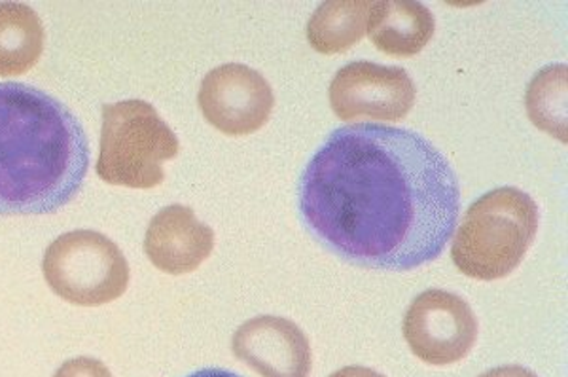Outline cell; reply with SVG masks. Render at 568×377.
Returning a JSON list of instances; mask_svg holds the SVG:
<instances>
[{
  "mask_svg": "<svg viewBox=\"0 0 568 377\" xmlns=\"http://www.w3.org/2000/svg\"><path fill=\"white\" fill-rule=\"evenodd\" d=\"M527 114L538 130L567 144V65L546 67L527 88Z\"/></svg>",
  "mask_w": 568,
  "mask_h": 377,
  "instance_id": "cell-14",
  "label": "cell"
},
{
  "mask_svg": "<svg viewBox=\"0 0 568 377\" xmlns=\"http://www.w3.org/2000/svg\"><path fill=\"white\" fill-rule=\"evenodd\" d=\"M53 377H112V374L98 358L78 357L63 363Z\"/></svg>",
  "mask_w": 568,
  "mask_h": 377,
  "instance_id": "cell-15",
  "label": "cell"
},
{
  "mask_svg": "<svg viewBox=\"0 0 568 377\" xmlns=\"http://www.w3.org/2000/svg\"><path fill=\"white\" fill-rule=\"evenodd\" d=\"M415 357L426 365L449 366L468 357L478 339V319L465 298L430 288L412 302L402 325Z\"/></svg>",
  "mask_w": 568,
  "mask_h": 377,
  "instance_id": "cell-6",
  "label": "cell"
},
{
  "mask_svg": "<svg viewBox=\"0 0 568 377\" xmlns=\"http://www.w3.org/2000/svg\"><path fill=\"white\" fill-rule=\"evenodd\" d=\"M233 355L262 377H310L313 353L300 326L284 317L262 315L233 334Z\"/></svg>",
  "mask_w": 568,
  "mask_h": 377,
  "instance_id": "cell-9",
  "label": "cell"
},
{
  "mask_svg": "<svg viewBox=\"0 0 568 377\" xmlns=\"http://www.w3.org/2000/svg\"><path fill=\"white\" fill-rule=\"evenodd\" d=\"M214 232L186 205H169L150 221L144 253L160 272L192 274L213 254Z\"/></svg>",
  "mask_w": 568,
  "mask_h": 377,
  "instance_id": "cell-10",
  "label": "cell"
},
{
  "mask_svg": "<svg viewBox=\"0 0 568 377\" xmlns=\"http://www.w3.org/2000/svg\"><path fill=\"white\" fill-rule=\"evenodd\" d=\"M368 0H328L311 16L307 42L324 55L343 53L356 47L368 29Z\"/></svg>",
  "mask_w": 568,
  "mask_h": 377,
  "instance_id": "cell-13",
  "label": "cell"
},
{
  "mask_svg": "<svg viewBox=\"0 0 568 377\" xmlns=\"http://www.w3.org/2000/svg\"><path fill=\"white\" fill-rule=\"evenodd\" d=\"M538 232V205L514 186L491 190L471 203L452 245L460 274L471 279L508 277L524 262Z\"/></svg>",
  "mask_w": 568,
  "mask_h": 377,
  "instance_id": "cell-3",
  "label": "cell"
},
{
  "mask_svg": "<svg viewBox=\"0 0 568 377\" xmlns=\"http://www.w3.org/2000/svg\"><path fill=\"white\" fill-rule=\"evenodd\" d=\"M45 31L23 2H0V77H21L42 58Z\"/></svg>",
  "mask_w": 568,
  "mask_h": 377,
  "instance_id": "cell-12",
  "label": "cell"
},
{
  "mask_svg": "<svg viewBox=\"0 0 568 377\" xmlns=\"http://www.w3.org/2000/svg\"><path fill=\"white\" fill-rule=\"evenodd\" d=\"M88 170L90 144L67 104L31 85L0 84V216L55 213Z\"/></svg>",
  "mask_w": 568,
  "mask_h": 377,
  "instance_id": "cell-2",
  "label": "cell"
},
{
  "mask_svg": "<svg viewBox=\"0 0 568 377\" xmlns=\"http://www.w3.org/2000/svg\"><path fill=\"white\" fill-rule=\"evenodd\" d=\"M181 152V143L152 104L141 99L103 104L98 175L112 186L150 190L165 181L163 162Z\"/></svg>",
  "mask_w": 568,
  "mask_h": 377,
  "instance_id": "cell-4",
  "label": "cell"
},
{
  "mask_svg": "<svg viewBox=\"0 0 568 377\" xmlns=\"http://www.w3.org/2000/svg\"><path fill=\"white\" fill-rule=\"evenodd\" d=\"M187 377H241L233 371L220 370V368H205V370L195 371L192 376Z\"/></svg>",
  "mask_w": 568,
  "mask_h": 377,
  "instance_id": "cell-18",
  "label": "cell"
},
{
  "mask_svg": "<svg viewBox=\"0 0 568 377\" xmlns=\"http://www.w3.org/2000/svg\"><path fill=\"white\" fill-rule=\"evenodd\" d=\"M197 103L213 128L230 137H245L270 122L275 95L258 71L241 63H227L203 79Z\"/></svg>",
  "mask_w": 568,
  "mask_h": 377,
  "instance_id": "cell-8",
  "label": "cell"
},
{
  "mask_svg": "<svg viewBox=\"0 0 568 377\" xmlns=\"http://www.w3.org/2000/svg\"><path fill=\"white\" fill-rule=\"evenodd\" d=\"M42 274L53 294L80 307L110 304L130 286V264L120 247L91 230L52 241L42 258Z\"/></svg>",
  "mask_w": 568,
  "mask_h": 377,
  "instance_id": "cell-5",
  "label": "cell"
},
{
  "mask_svg": "<svg viewBox=\"0 0 568 377\" xmlns=\"http://www.w3.org/2000/svg\"><path fill=\"white\" fill-rule=\"evenodd\" d=\"M459 181L415 131L347 125L311 157L300 213L324 247L355 266L407 272L436 261L459 221Z\"/></svg>",
  "mask_w": 568,
  "mask_h": 377,
  "instance_id": "cell-1",
  "label": "cell"
},
{
  "mask_svg": "<svg viewBox=\"0 0 568 377\" xmlns=\"http://www.w3.org/2000/svg\"><path fill=\"white\" fill-rule=\"evenodd\" d=\"M479 377H538L535 371H530L525 366H500V368H493V370L485 371Z\"/></svg>",
  "mask_w": 568,
  "mask_h": 377,
  "instance_id": "cell-16",
  "label": "cell"
},
{
  "mask_svg": "<svg viewBox=\"0 0 568 377\" xmlns=\"http://www.w3.org/2000/svg\"><path fill=\"white\" fill-rule=\"evenodd\" d=\"M434 31L433 12L417 0L372 2L366 33L379 52L414 58L433 40Z\"/></svg>",
  "mask_w": 568,
  "mask_h": 377,
  "instance_id": "cell-11",
  "label": "cell"
},
{
  "mask_svg": "<svg viewBox=\"0 0 568 377\" xmlns=\"http://www.w3.org/2000/svg\"><path fill=\"white\" fill-rule=\"evenodd\" d=\"M328 98L343 122H398L414 109L417 90L402 67L353 61L336 72Z\"/></svg>",
  "mask_w": 568,
  "mask_h": 377,
  "instance_id": "cell-7",
  "label": "cell"
},
{
  "mask_svg": "<svg viewBox=\"0 0 568 377\" xmlns=\"http://www.w3.org/2000/svg\"><path fill=\"white\" fill-rule=\"evenodd\" d=\"M329 377H385L379 371L372 370V368H364V366H347L342 370L334 371Z\"/></svg>",
  "mask_w": 568,
  "mask_h": 377,
  "instance_id": "cell-17",
  "label": "cell"
}]
</instances>
